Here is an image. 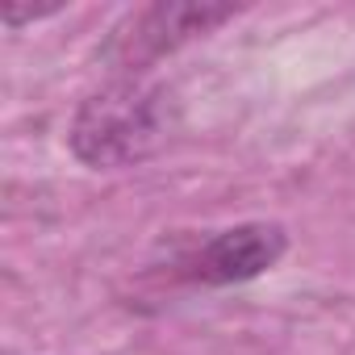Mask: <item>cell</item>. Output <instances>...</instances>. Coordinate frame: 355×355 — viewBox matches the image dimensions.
Masks as SVG:
<instances>
[{
    "label": "cell",
    "instance_id": "6da1fadb",
    "mask_svg": "<svg viewBox=\"0 0 355 355\" xmlns=\"http://www.w3.org/2000/svg\"><path fill=\"white\" fill-rule=\"evenodd\" d=\"M167 92L146 88L134 76H121L76 109L67 142L76 159H84L88 167H125L155 155L167 142Z\"/></svg>",
    "mask_w": 355,
    "mask_h": 355
},
{
    "label": "cell",
    "instance_id": "7a4b0ae2",
    "mask_svg": "<svg viewBox=\"0 0 355 355\" xmlns=\"http://www.w3.org/2000/svg\"><path fill=\"white\" fill-rule=\"evenodd\" d=\"M226 17H234L230 5H146L138 13H125V21L113 26L101 59L113 71H142L150 63H159L163 55H171L175 46H184L197 34H209L214 26H222Z\"/></svg>",
    "mask_w": 355,
    "mask_h": 355
},
{
    "label": "cell",
    "instance_id": "3957f363",
    "mask_svg": "<svg viewBox=\"0 0 355 355\" xmlns=\"http://www.w3.org/2000/svg\"><path fill=\"white\" fill-rule=\"evenodd\" d=\"M284 230L272 222H243L230 226L222 234H214L193 259H189V276L201 284H243L263 276L268 268L280 263L284 255Z\"/></svg>",
    "mask_w": 355,
    "mask_h": 355
}]
</instances>
